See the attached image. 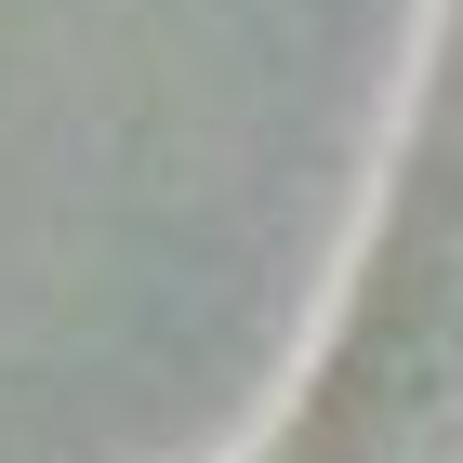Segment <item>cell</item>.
Returning <instances> with one entry per match:
<instances>
[{
    "mask_svg": "<svg viewBox=\"0 0 463 463\" xmlns=\"http://www.w3.org/2000/svg\"><path fill=\"white\" fill-rule=\"evenodd\" d=\"M450 463H463V450H450Z\"/></svg>",
    "mask_w": 463,
    "mask_h": 463,
    "instance_id": "6da1fadb",
    "label": "cell"
}]
</instances>
